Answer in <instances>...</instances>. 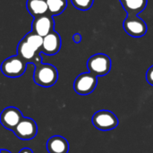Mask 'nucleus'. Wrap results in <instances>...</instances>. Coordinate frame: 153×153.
<instances>
[{
    "label": "nucleus",
    "mask_w": 153,
    "mask_h": 153,
    "mask_svg": "<svg viewBox=\"0 0 153 153\" xmlns=\"http://www.w3.org/2000/svg\"><path fill=\"white\" fill-rule=\"evenodd\" d=\"M58 79L57 69L50 64H40L35 66L33 80L34 82L42 87L53 86Z\"/></svg>",
    "instance_id": "obj_1"
},
{
    "label": "nucleus",
    "mask_w": 153,
    "mask_h": 153,
    "mask_svg": "<svg viewBox=\"0 0 153 153\" xmlns=\"http://www.w3.org/2000/svg\"><path fill=\"white\" fill-rule=\"evenodd\" d=\"M27 64L28 63L20 56H13L4 60L1 65V71L7 77L16 78L25 73Z\"/></svg>",
    "instance_id": "obj_2"
},
{
    "label": "nucleus",
    "mask_w": 153,
    "mask_h": 153,
    "mask_svg": "<svg viewBox=\"0 0 153 153\" xmlns=\"http://www.w3.org/2000/svg\"><path fill=\"white\" fill-rule=\"evenodd\" d=\"M87 67L90 73L98 76H104L110 72L111 59L108 56L99 53L91 56L88 62Z\"/></svg>",
    "instance_id": "obj_3"
},
{
    "label": "nucleus",
    "mask_w": 153,
    "mask_h": 153,
    "mask_svg": "<svg viewBox=\"0 0 153 153\" xmlns=\"http://www.w3.org/2000/svg\"><path fill=\"white\" fill-rule=\"evenodd\" d=\"M91 122L97 129L101 131L112 130L118 126L117 116L109 110H100L96 112L91 118Z\"/></svg>",
    "instance_id": "obj_4"
},
{
    "label": "nucleus",
    "mask_w": 153,
    "mask_h": 153,
    "mask_svg": "<svg viewBox=\"0 0 153 153\" xmlns=\"http://www.w3.org/2000/svg\"><path fill=\"white\" fill-rule=\"evenodd\" d=\"M123 26L126 32L134 38L143 37L148 30L146 22L138 15L133 14H127Z\"/></svg>",
    "instance_id": "obj_5"
},
{
    "label": "nucleus",
    "mask_w": 153,
    "mask_h": 153,
    "mask_svg": "<svg viewBox=\"0 0 153 153\" xmlns=\"http://www.w3.org/2000/svg\"><path fill=\"white\" fill-rule=\"evenodd\" d=\"M98 77L96 75L90 72L82 73L76 77L74 82V89L80 95H87L96 89Z\"/></svg>",
    "instance_id": "obj_6"
},
{
    "label": "nucleus",
    "mask_w": 153,
    "mask_h": 153,
    "mask_svg": "<svg viewBox=\"0 0 153 153\" xmlns=\"http://www.w3.org/2000/svg\"><path fill=\"white\" fill-rule=\"evenodd\" d=\"M13 132L19 139L28 141L36 136L38 133V126L33 119L30 117H23Z\"/></svg>",
    "instance_id": "obj_7"
},
{
    "label": "nucleus",
    "mask_w": 153,
    "mask_h": 153,
    "mask_svg": "<svg viewBox=\"0 0 153 153\" xmlns=\"http://www.w3.org/2000/svg\"><path fill=\"white\" fill-rule=\"evenodd\" d=\"M54 19L49 13H45L43 15L35 17L32 22V31L39 34L41 37H45L54 31Z\"/></svg>",
    "instance_id": "obj_8"
},
{
    "label": "nucleus",
    "mask_w": 153,
    "mask_h": 153,
    "mask_svg": "<svg viewBox=\"0 0 153 153\" xmlns=\"http://www.w3.org/2000/svg\"><path fill=\"white\" fill-rule=\"evenodd\" d=\"M40 51L34 49L24 39H22L17 47V55L24 59L27 63L33 64L35 66L42 64L40 57Z\"/></svg>",
    "instance_id": "obj_9"
},
{
    "label": "nucleus",
    "mask_w": 153,
    "mask_h": 153,
    "mask_svg": "<svg viewBox=\"0 0 153 153\" xmlns=\"http://www.w3.org/2000/svg\"><path fill=\"white\" fill-rule=\"evenodd\" d=\"M22 118L23 116L18 108L14 107H8L2 111L0 121L4 127L13 131Z\"/></svg>",
    "instance_id": "obj_10"
},
{
    "label": "nucleus",
    "mask_w": 153,
    "mask_h": 153,
    "mask_svg": "<svg viewBox=\"0 0 153 153\" xmlns=\"http://www.w3.org/2000/svg\"><path fill=\"white\" fill-rule=\"evenodd\" d=\"M60 48H61V37L58 32L54 30L43 38L41 53L48 56H53L58 53Z\"/></svg>",
    "instance_id": "obj_11"
},
{
    "label": "nucleus",
    "mask_w": 153,
    "mask_h": 153,
    "mask_svg": "<svg viewBox=\"0 0 153 153\" xmlns=\"http://www.w3.org/2000/svg\"><path fill=\"white\" fill-rule=\"evenodd\" d=\"M47 149L48 153H68L69 144L65 138L60 135H55L48 139Z\"/></svg>",
    "instance_id": "obj_12"
},
{
    "label": "nucleus",
    "mask_w": 153,
    "mask_h": 153,
    "mask_svg": "<svg viewBox=\"0 0 153 153\" xmlns=\"http://www.w3.org/2000/svg\"><path fill=\"white\" fill-rule=\"evenodd\" d=\"M26 8L34 18L48 13V6L47 0H27Z\"/></svg>",
    "instance_id": "obj_13"
},
{
    "label": "nucleus",
    "mask_w": 153,
    "mask_h": 153,
    "mask_svg": "<svg viewBox=\"0 0 153 153\" xmlns=\"http://www.w3.org/2000/svg\"><path fill=\"white\" fill-rule=\"evenodd\" d=\"M127 14L138 15L146 6L148 0H119Z\"/></svg>",
    "instance_id": "obj_14"
},
{
    "label": "nucleus",
    "mask_w": 153,
    "mask_h": 153,
    "mask_svg": "<svg viewBox=\"0 0 153 153\" xmlns=\"http://www.w3.org/2000/svg\"><path fill=\"white\" fill-rule=\"evenodd\" d=\"M48 13L52 16L61 14L67 6V0H47Z\"/></svg>",
    "instance_id": "obj_15"
},
{
    "label": "nucleus",
    "mask_w": 153,
    "mask_h": 153,
    "mask_svg": "<svg viewBox=\"0 0 153 153\" xmlns=\"http://www.w3.org/2000/svg\"><path fill=\"white\" fill-rule=\"evenodd\" d=\"M34 49H36L37 51H40L41 52V48L43 45V37L39 36V34L35 33L34 31H30L29 33H27L24 38H23Z\"/></svg>",
    "instance_id": "obj_16"
},
{
    "label": "nucleus",
    "mask_w": 153,
    "mask_h": 153,
    "mask_svg": "<svg viewBox=\"0 0 153 153\" xmlns=\"http://www.w3.org/2000/svg\"><path fill=\"white\" fill-rule=\"evenodd\" d=\"M71 2L76 9L87 11L92 6L94 0H71Z\"/></svg>",
    "instance_id": "obj_17"
},
{
    "label": "nucleus",
    "mask_w": 153,
    "mask_h": 153,
    "mask_svg": "<svg viewBox=\"0 0 153 153\" xmlns=\"http://www.w3.org/2000/svg\"><path fill=\"white\" fill-rule=\"evenodd\" d=\"M146 80L148 83L153 86V65H152L146 73Z\"/></svg>",
    "instance_id": "obj_18"
},
{
    "label": "nucleus",
    "mask_w": 153,
    "mask_h": 153,
    "mask_svg": "<svg viewBox=\"0 0 153 153\" xmlns=\"http://www.w3.org/2000/svg\"><path fill=\"white\" fill-rule=\"evenodd\" d=\"M82 34L80 32H76L73 35V40L74 43L79 44L82 42Z\"/></svg>",
    "instance_id": "obj_19"
},
{
    "label": "nucleus",
    "mask_w": 153,
    "mask_h": 153,
    "mask_svg": "<svg viewBox=\"0 0 153 153\" xmlns=\"http://www.w3.org/2000/svg\"><path fill=\"white\" fill-rule=\"evenodd\" d=\"M19 153H33V152H32V151H31L30 149H29V148H24V149H22Z\"/></svg>",
    "instance_id": "obj_20"
},
{
    "label": "nucleus",
    "mask_w": 153,
    "mask_h": 153,
    "mask_svg": "<svg viewBox=\"0 0 153 153\" xmlns=\"http://www.w3.org/2000/svg\"><path fill=\"white\" fill-rule=\"evenodd\" d=\"M1 153H11L7 150H1Z\"/></svg>",
    "instance_id": "obj_21"
}]
</instances>
